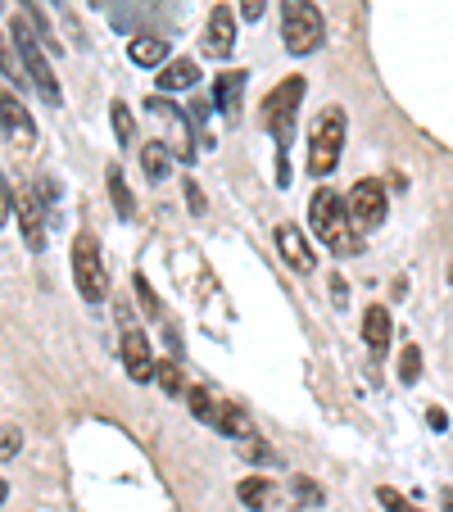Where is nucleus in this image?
<instances>
[{"instance_id":"obj_1","label":"nucleus","mask_w":453,"mask_h":512,"mask_svg":"<svg viewBox=\"0 0 453 512\" xmlns=\"http://www.w3.org/2000/svg\"><path fill=\"white\" fill-rule=\"evenodd\" d=\"M349 218H354V213L345 209V200H340L331 186H322V191L313 195L309 227H313V236H318V241H327L331 254H358V250H363V236L354 232V223H349Z\"/></svg>"},{"instance_id":"obj_2","label":"nucleus","mask_w":453,"mask_h":512,"mask_svg":"<svg viewBox=\"0 0 453 512\" xmlns=\"http://www.w3.org/2000/svg\"><path fill=\"white\" fill-rule=\"evenodd\" d=\"M10 41H14V50H19V64H23V73H28V82L37 87V96L59 109L64 105V91H59V78L46 59V46H41V37L32 32V23L23 19V10L10 19Z\"/></svg>"},{"instance_id":"obj_3","label":"nucleus","mask_w":453,"mask_h":512,"mask_svg":"<svg viewBox=\"0 0 453 512\" xmlns=\"http://www.w3.org/2000/svg\"><path fill=\"white\" fill-rule=\"evenodd\" d=\"M281 41L290 55H313L327 41V19L313 0H281Z\"/></svg>"},{"instance_id":"obj_4","label":"nucleus","mask_w":453,"mask_h":512,"mask_svg":"<svg viewBox=\"0 0 453 512\" xmlns=\"http://www.w3.org/2000/svg\"><path fill=\"white\" fill-rule=\"evenodd\" d=\"M340 150H345V109H322L318 123L309 127V173L327 177L340 164Z\"/></svg>"},{"instance_id":"obj_5","label":"nucleus","mask_w":453,"mask_h":512,"mask_svg":"<svg viewBox=\"0 0 453 512\" xmlns=\"http://www.w3.org/2000/svg\"><path fill=\"white\" fill-rule=\"evenodd\" d=\"M73 281H78V295L87 304L109 300V272H105V259H100V241L91 232L73 236Z\"/></svg>"},{"instance_id":"obj_6","label":"nucleus","mask_w":453,"mask_h":512,"mask_svg":"<svg viewBox=\"0 0 453 512\" xmlns=\"http://www.w3.org/2000/svg\"><path fill=\"white\" fill-rule=\"evenodd\" d=\"M299 100H304V78H281L277 87H272V96L263 100V114H268V127L272 136H277V150L286 155L290 141H295V114H299Z\"/></svg>"},{"instance_id":"obj_7","label":"nucleus","mask_w":453,"mask_h":512,"mask_svg":"<svg viewBox=\"0 0 453 512\" xmlns=\"http://www.w3.org/2000/svg\"><path fill=\"white\" fill-rule=\"evenodd\" d=\"M118 327H123V336H118V354H123V368L132 381H150L155 377V354H150V340H145V331L132 322V313H127V304H118Z\"/></svg>"},{"instance_id":"obj_8","label":"nucleus","mask_w":453,"mask_h":512,"mask_svg":"<svg viewBox=\"0 0 453 512\" xmlns=\"http://www.w3.org/2000/svg\"><path fill=\"white\" fill-rule=\"evenodd\" d=\"M0 127H5L14 150H32V145H37V123H32L28 105H23L10 87H0Z\"/></svg>"},{"instance_id":"obj_9","label":"nucleus","mask_w":453,"mask_h":512,"mask_svg":"<svg viewBox=\"0 0 453 512\" xmlns=\"http://www.w3.org/2000/svg\"><path fill=\"white\" fill-rule=\"evenodd\" d=\"M349 213H354L358 227H381L386 223V191L376 177H363V182L349 191Z\"/></svg>"},{"instance_id":"obj_10","label":"nucleus","mask_w":453,"mask_h":512,"mask_svg":"<svg viewBox=\"0 0 453 512\" xmlns=\"http://www.w3.org/2000/svg\"><path fill=\"white\" fill-rule=\"evenodd\" d=\"M14 209H19V227L28 250H46V204L37 200V186L14 191Z\"/></svg>"},{"instance_id":"obj_11","label":"nucleus","mask_w":453,"mask_h":512,"mask_svg":"<svg viewBox=\"0 0 453 512\" xmlns=\"http://www.w3.org/2000/svg\"><path fill=\"white\" fill-rule=\"evenodd\" d=\"M236 50V14L227 5H213L209 28H204V55L227 59Z\"/></svg>"},{"instance_id":"obj_12","label":"nucleus","mask_w":453,"mask_h":512,"mask_svg":"<svg viewBox=\"0 0 453 512\" xmlns=\"http://www.w3.org/2000/svg\"><path fill=\"white\" fill-rule=\"evenodd\" d=\"M150 114L155 118H164V123H173V132H177V145H173V155L182 159V164H191L195 159V141H191V123L182 118V109L173 105V100H164V96H150Z\"/></svg>"},{"instance_id":"obj_13","label":"nucleus","mask_w":453,"mask_h":512,"mask_svg":"<svg viewBox=\"0 0 453 512\" xmlns=\"http://www.w3.org/2000/svg\"><path fill=\"white\" fill-rule=\"evenodd\" d=\"M277 250H281V259H286L295 272H313V263H318V254L309 250V236L299 232L295 223H281L277 227Z\"/></svg>"},{"instance_id":"obj_14","label":"nucleus","mask_w":453,"mask_h":512,"mask_svg":"<svg viewBox=\"0 0 453 512\" xmlns=\"http://www.w3.org/2000/svg\"><path fill=\"white\" fill-rule=\"evenodd\" d=\"M213 100H218V109L227 118L241 114V100H245V73L236 68V73H218V82H213Z\"/></svg>"},{"instance_id":"obj_15","label":"nucleus","mask_w":453,"mask_h":512,"mask_svg":"<svg viewBox=\"0 0 453 512\" xmlns=\"http://www.w3.org/2000/svg\"><path fill=\"white\" fill-rule=\"evenodd\" d=\"M236 494H241V503L250 512H272V503H277V485H272V476H245V481L236 485Z\"/></svg>"},{"instance_id":"obj_16","label":"nucleus","mask_w":453,"mask_h":512,"mask_svg":"<svg viewBox=\"0 0 453 512\" xmlns=\"http://www.w3.org/2000/svg\"><path fill=\"white\" fill-rule=\"evenodd\" d=\"M127 55H132V64H141V68H164V59H168V41L164 37H155V32H141L136 41H127Z\"/></svg>"},{"instance_id":"obj_17","label":"nucleus","mask_w":453,"mask_h":512,"mask_svg":"<svg viewBox=\"0 0 453 512\" xmlns=\"http://www.w3.org/2000/svg\"><path fill=\"white\" fill-rule=\"evenodd\" d=\"M195 78H200V64L195 59H173V64H164L159 68V91H186V87H195Z\"/></svg>"},{"instance_id":"obj_18","label":"nucleus","mask_w":453,"mask_h":512,"mask_svg":"<svg viewBox=\"0 0 453 512\" xmlns=\"http://www.w3.org/2000/svg\"><path fill=\"white\" fill-rule=\"evenodd\" d=\"M213 431L232 435V440H250L254 422H250V413H245L241 404H218V422H213Z\"/></svg>"},{"instance_id":"obj_19","label":"nucleus","mask_w":453,"mask_h":512,"mask_svg":"<svg viewBox=\"0 0 453 512\" xmlns=\"http://www.w3.org/2000/svg\"><path fill=\"white\" fill-rule=\"evenodd\" d=\"M105 186H109V200H114V213L118 218H136V195L127 191V177L118 164L105 168Z\"/></svg>"},{"instance_id":"obj_20","label":"nucleus","mask_w":453,"mask_h":512,"mask_svg":"<svg viewBox=\"0 0 453 512\" xmlns=\"http://www.w3.org/2000/svg\"><path fill=\"white\" fill-rule=\"evenodd\" d=\"M363 340H367V349L390 345V313L381 309V304H372V309L363 313Z\"/></svg>"},{"instance_id":"obj_21","label":"nucleus","mask_w":453,"mask_h":512,"mask_svg":"<svg viewBox=\"0 0 453 512\" xmlns=\"http://www.w3.org/2000/svg\"><path fill=\"white\" fill-rule=\"evenodd\" d=\"M168 150H173V145H164V141H150L141 150V168L150 182H164L168 177V168H173V155H168Z\"/></svg>"},{"instance_id":"obj_22","label":"nucleus","mask_w":453,"mask_h":512,"mask_svg":"<svg viewBox=\"0 0 453 512\" xmlns=\"http://www.w3.org/2000/svg\"><path fill=\"white\" fill-rule=\"evenodd\" d=\"M186 408H191V417H200V422H218V399L209 395V390H200V386H191L186 390Z\"/></svg>"},{"instance_id":"obj_23","label":"nucleus","mask_w":453,"mask_h":512,"mask_svg":"<svg viewBox=\"0 0 453 512\" xmlns=\"http://www.w3.org/2000/svg\"><path fill=\"white\" fill-rule=\"evenodd\" d=\"M109 118H114V136L123 145H132L136 141V118H132V109H127V100H114L109 105Z\"/></svg>"},{"instance_id":"obj_24","label":"nucleus","mask_w":453,"mask_h":512,"mask_svg":"<svg viewBox=\"0 0 453 512\" xmlns=\"http://www.w3.org/2000/svg\"><path fill=\"white\" fill-rule=\"evenodd\" d=\"M0 78L19 82V87H23V78H28V73H23V64L14 59V50H10V37H0Z\"/></svg>"},{"instance_id":"obj_25","label":"nucleus","mask_w":453,"mask_h":512,"mask_svg":"<svg viewBox=\"0 0 453 512\" xmlns=\"http://www.w3.org/2000/svg\"><path fill=\"white\" fill-rule=\"evenodd\" d=\"M417 377H422V349L404 345V354H399V381H404V386H413Z\"/></svg>"},{"instance_id":"obj_26","label":"nucleus","mask_w":453,"mask_h":512,"mask_svg":"<svg viewBox=\"0 0 453 512\" xmlns=\"http://www.w3.org/2000/svg\"><path fill=\"white\" fill-rule=\"evenodd\" d=\"M155 377H159V386H164L168 395H186V381H182V368H177V363H159Z\"/></svg>"},{"instance_id":"obj_27","label":"nucleus","mask_w":453,"mask_h":512,"mask_svg":"<svg viewBox=\"0 0 453 512\" xmlns=\"http://www.w3.org/2000/svg\"><path fill=\"white\" fill-rule=\"evenodd\" d=\"M376 499H381V508H390V512H422L413 499H404L395 485H381V490H376Z\"/></svg>"},{"instance_id":"obj_28","label":"nucleus","mask_w":453,"mask_h":512,"mask_svg":"<svg viewBox=\"0 0 453 512\" xmlns=\"http://www.w3.org/2000/svg\"><path fill=\"white\" fill-rule=\"evenodd\" d=\"M19 449H23V431H19V426H0V463L19 458Z\"/></svg>"},{"instance_id":"obj_29","label":"nucleus","mask_w":453,"mask_h":512,"mask_svg":"<svg viewBox=\"0 0 453 512\" xmlns=\"http://www.w3.org/2000/svg\"><path fill=\"white\" fill-rule=\"evenodd\" d=\"M132 286H136V300H141V309L150 313V318H164V309H159V300H155V290H150V281H145L141 272L132 277Z\"/></svg>"},{"instance_id":"obj_30","label":"nucleus","mask_w":453,"mask_h":512,"mask_svg":"<svg viewBox=\"0 0 453 512\" xmlns=\"http://www.w3.org/2000/svg\"><path fill=\"white\" fill-rule=\"evenodd\" d=\"M241 454L250 458V463H272V449L259 445V435H250V440H241Z\"/></svg>"},{"instance_id":"obj_31","label":"nucleus","mask_w":453,"mask_h":512,"mask_svg":"<svg viewBox=\"0 0 453 512\" xmlns=\"http://www.w3.org/2000/svg\"><path fill=\"white\" fill-rule=\"evenodd\" d=\"M295 499L299 503H322V490L309 481V476H295Z\"/></svg>"},{"instance_id":"obj_32","label":"nucleus","mask_w":453,"mask_h":512,"mask_svg":"<svg viewBox=\"0 0 453 512\" xmlns=\"http://www.w3.org/2000/svg\"><path fill=\"white\" fill-rule=\"evenodd\" d=\"M10 213H14V186L5 182V173H0V227L10 223Z\"/></svg>"},{"instance_id":"obj_33","label":"nucleus","mask_w":453,"mask_h":512,"mask_svg":"<svg viewBox=\"0 0 453 512\" xmlns=\"http://www.w3.org/2000/svg\"><path fill=\"white\" fill-rule=\"evenodd\" d=\"M263 14H268V0H241V19H263Z\"/></svg>"},{"instance_id":"obj_34","label":"nucleus","mask_w":453,"mask_h":512,"mask_svg":"<svg viewBox=\"0 0 453 512\" xmlns=\"http://www.w3.org/2000/svg\"><path fill=\"white\" fill-rule=\"evenodd\" d=\"M186 204H191V213H204V195H200V182H186Z\"/></svg>"},{"instance_id":"obj_35","label":"nucleus","mask_w":453,"mask_h":512,"mask_svg":"<svg viewBox=\"0 0 453 512\" xmlns=\"http://www.w3.org/2000/svg\"><path fill=\"white\" fill-rule=\"evenodd\" d=\"M204 118H209V100L200 96V100L191 105V123H195V127H204Z\"/></svg>"},{"instance_id":"obj_36","label":"nucleus","mask_w":453,"mask_h":512,"mask_svg":"<svg viewBox=\"0 0 453 512\" xmlns=\"http://www.w3.org/2000/svg\"><path fill=\"white\" fill-rule=\"evenodd\" d=\"M426 422H431L435 431H444V426H449V417H444V408H431V413H426Z\"/></svg>"},{"instance_id":"obj_37","label":"nucleus","mask_w":453,"mask_h":512,"mask_svg":"<svg viewBox=\"0 0 453 512\" xmlns=\"http://www.w3.org/2000/svg\"><path fill=\"white\" fill-rule=\"evenodd\" d=\"M440 512H453V490H440Z\"/></svg>"},{"instance_id":"obj_38","label":"nucleus","mask_w":453,"mask_h":512,"mask_svg":"<svg viewBox=\"0 0 453 512\" xmlns=\"http://www.w3.org/2000/svg\"><path fill=\"white\" fill-rule=\"evenodd\" d=\"M5 494H10V485H5V476H0V503H5Z\"/></svg>"},{"instance_id":"obj_39","label":"nucleus","mask_w":453,"mask_h":512,"mask_svg":"<svg viewBox=\"0 0 453 512\" xmlns=\"http://www.w3.org/2000/svg\"><path fill=\"white\" fill-rule=\"evenodd\" d=\"M50 5H64V0H50Z\"/></svg>"},{"instance_id":"obj_40","label":"nucleus","mask_w":453,"mask_h":512,"mask_svg":"<svg viewBox=\"0 0 453 512\" xmlns=\"http://www.w3.org/2000/svg\"><path fill=\"white\" fill-rule=\"evenodd\" d=\"M0 10H5V5H0Z\"/></svg>"}]
</instances>
